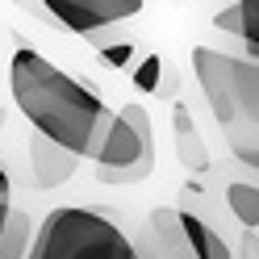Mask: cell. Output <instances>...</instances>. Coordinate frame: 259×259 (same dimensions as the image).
<instances>
[{
    "label": "cell",
    "instance_id": "cell-13",
    "mask_svg": "<svg viewBox=\"0 0 259 259\" xmlns=\"http://www.w3.org/2000/svg\"><path fill=\"white\" fill-rule=\"evenodd\" d=\"M242 5V46L247 59H259V0H238Z\"/></svg>",
    "mask_w": 259,
    "mask_h": 259
},
{
    "label": "cell",
    "instance_id": "cell-8",
    "mask_svg": "<svg viewBox=\"0 0 259 259\" xmlns=\"http://www.w3.org/2000/svg\"><path fill=\"white\" fill-rule=\"evenodd\" d=\"M171 130H176V159H180L188 171H205L209 167V147H205L197 121H192L188 105H180V101L171 105Z\"/></svg>",
    "mask_w": 259,
    "mask_h": 259
},
{
    "label": "cell",
    "instance_id": "cell-2",
    "mask_svg": "<svg viewBox=\"0 0 259 259\" xmlns=\"http://www.w3.org/2000/svg\"><path fill=\"white\" fill-rule=\"evenodd\" d=\"M29 259H138L117 222L92 209H55L38 226Z\"/></svg>",
    "mask_w": 259,
    "mask_h": 259
},
{
    "label": "cell",
    "instance_id": "cell-10",
    "mask_svg": "<svg viewBox=\"0 0 259 259\" xmlns=\"http://www.w3.org/2000/svg\"><path fill=\"white\" fill-rule=\"evenodd\" d=\"M180 222H184V234H188V247L197 259H230V247H226V238L209 226L205 218L188 213V209H180Z\"/></svg>",
    "mask_w": 259,
    "mask_h": 259
},
{
    "label": "cell",
    "instance_id": "cell-6",
    "mask_svg": "<svg viewBox=\"0 0 259 259\" xmlns=\"http://www.w3.org/2000/svg\"><path fill=\"white\" fill-rule=\"evenodd\" d=\"M25 159H29V176H34L38 188H59V184H67L71 176H75V167H79V155L67 151L63 142L46 138L42 130H34V134L25 138Z\"/></svg>",
    "mask_w": 259,
    "mask_h": 259
},
{
    "label": "cell",
    "instance_id": "cell-17",
    "mask_svg": "<svg viewBox=\"0 0 259 259\" xmlns=\"http://www.w3.org/2000/svg\"><path fill=\"white\" fill-rule=\"evenodd\" d=\"M130 55H134L130 46H109V51H105V59H109V63H130Z\"/></svg>",
    "mask_w": 259,
    "mask_h": 259
},
{
    "label": "cell",
    "instance_id": "cell-3",
    "mask_svg": "<svg viewBox=\"0 0 259 259\" xmlns=\"http://www.w3.org/2000/svg\"><path fill=\"white\" fill-rule=\"evenodd\" d=\"M147 105L130 101L113 113L101 147L92 155L96 184H142L155 171V134Z\"/></svg>",
    "mask_w": 259,
    "mask_h": 259
},
{
    "label": "cell",
    "instance_id": "cell-11",
    "mask_svg": "<svg viewBox=\"0 0 259 259\" xmlns=\"http://www.w3.org/2000/svg\"><path fill=\"white\" fill-rule=\"evenodd\" d=\"M34 222H29L25 209H9L5 230H0V259H29V247H34Z\"/></svg>",
    "mask_w": 259,
    "mask_h": 259
},
{
    "label": "cell",
    "instance_id": "cell-15",
    "mask_svg": "<svg viewBox=\"0 0 259 259\" xmlns=\"http://www.w3.org/2000/svg\"><path fill=\"white\" fill-rule=\"evenodd\" d=\"M213 25H218V29H226V34H238V38H242V5L234 0L230 9L213 13Z\"/></svg>",
    "mask_w": 259,
    "mask_h": 259
},
{
    "label": "cell",
    "instance_id": "cell-19",
    "mask_svg": "<svg viewBox=\"0 0 259 259\" xmlns=\"http://www.w3.org/2000/svg\"><path fill=\"white\" fill-rule=\"evenodd\" d=\"M9 209H13L9 201H0V230H5V218H9Z\"/></svg>",
    "mask_w": 259,
    "mask_h": 259
},
{
    "label": "cell",
    "instance_id": "cell-14",
    "mask_svg": "<svg viewBox=\"0 0 259 259\" xmlns=\"http://www.w3.org/2000/svg\"><path fill=\"white\" fill-rule=\"evenodd\" d=\"M226 142H230L234 159H242L247 167H259V130H251V134H226Z\"/></svg>",
    "mask_w": 259,
    "mask_h": 259
},
{
    "label": "cell",
    "instance_id": "cell-9",
    "mask_svg": "<svg viewBox=\"0 0 259 259\" xmlns=\"http://www.w3.org/2000/svg\"><path fill=\"white\" fill-rule=\"evenodd\" d=\"M151 234H155V247H159V255H163V259H197V255H192V247H188L180 209H171V205L151 209Z\"/></svg>",
    "mask_w": 259,
    "mask_h": 259
},
{
    "label": "cell",
    "instance_id": "cell-5",
    "mask_svg": "<svg viewBox=\"0 0 259 259\" xmlns=\"http://www.w3.org/2000/svg\"><path fill=\"white\" fill-rule=\"evenodd\" d=\"M192 75L209 101V113L222 130H230L238 117V101H234V55L213 51V46H197L192 51Z\"/></svg>",
    "mask_w": 259,
    "mask_h": 259
},
{
    "label": "cell",
    "instance_id": "cell-16",
    "mask_svg": "<svg viewBox=\"0 0 259 259\" xmlns=\"http://www.w3.org/2000/svg\"><path fill=\"white\" fill-rule=\"evenodd\" d=\"M242 259H259V234H242Z\"/></svg>",
    "mask_w": 259,
    "mask_h": 259
},
{
    "label": "cell",
    "instance_id": "cell-18",
    "mask_svg": "<svg viewBox=\"0 0 259 259\" xmlns=\"http://www.w3.org/2000/svg\"><path fill=\"white\" fill-rule=\"evenodd\" d=\"M9 192H13V184H9V171L0 167V201H9Z\"/></svg>",
    "mask_w": 259,
    "mask_h": 259
},
{
    "label": "cell",
    "instance_id": "cell-7",
    "mask_svg": "<svg viewBox=\"0 0 259 259\" xmlns=\"http://www.w3.org/2000/svg\"><path fill=\"white\" fill-rule=\"evenodd\" d=\"M234 101H238V117L226 134H251V130H259V59L234 55Z\"/></svg>",
    "mask_w": 259,
    "mask_h": 259
},
{
    "label": "cell",
    "instance_id": "cell-20",
    "mask_svg": "<svg viewBox=\"0 0 259 259\" xmlns=\"http://www.w3.org/2000/svg\"><path fill=\"white\" fill-rule=\"evenodd\" d=\"M0 130H5V109H0Z\"/></svg>",
    "mask_w": 259,
    "mask_h": 259
},
{
    "label": "cell",
    "instance_id": "cell-12",
    "mask_svg": "<svg viewBox=\"0 0 259 259\" xmlns=\"http://www.w3.org/2000/svg\"><path fill=\"white\" fill-rule=\"evenodd\" d=\"M226 205H230V213L242 222V230H255L259 226V184L230 180L226 184Z\"/></svg>",
    "mask_w": 259,
    "mask_h": 259
},
{
    "label": "cell",
    "instance_id": "cell-1",
    "mask_svg": "<svg viewBox=\"0 0 259 259\" xmlns=\"http://www.w3.org/2000/svg\"><path fill=\"white\" fill-rule=\"evenodd\" d=\"M9 88H13V105L25 113V121L34 130L63 142L79 159L96 155L113 113L92 88H84L75 75H67L29 46H17L9 59Z\"/></svg>",
    "mask_w": 259,
    "mask_h": 259
},
{
    "label": "cell",
    "instance_id": "cell-4",
    "mask_svg": "<svg viewBox=\"0 0 259 259\" xmlns=\"http://www.w3.org/2000/svg\"><path fill=\"white\" fill-rule=\"evenodd\" d=\"M147 0H42L46 17L55 25H67L75 34H101V29L121 25L125 17H138Z\"/></svg>",
    "mask_w": 259,
    "mask_h": 259
}]
</instances>
